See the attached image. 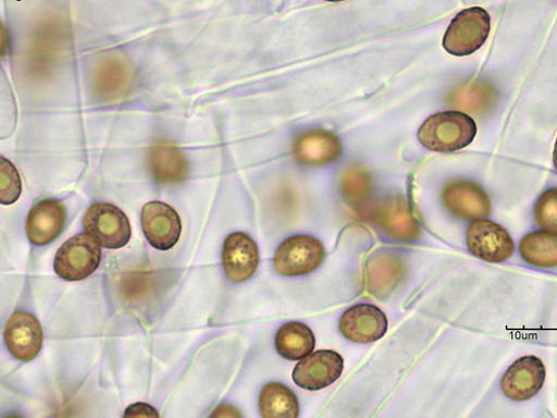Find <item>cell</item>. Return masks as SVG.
Returning a JSON list of instances; mask_svg holds the SVG:
<instances>
[{"mask_svg": "<svg viewBox=\"0 0 557 418\" xmlns=\"http://www.w3.org/2000/svg\"><path fill=\"white\" fill-rule=\"evenodd\" d=\"M476 134V122L469 114L446 111L429 118L418 131V139L429 150L446 153L466 149Z\"/></svg>", "mask_w": 557, "mask_h": 418, "instance_id": "obj_1", "label": "cell"}, {"mask_svg": "<svg viewBox=\"0 0 557 418\" xmlns=\"http://www.w3.org/2000/svg\"><path fill=\"white\" fill-rule=\"evenodd\" d=\"M491 33V16L481 8L458 13L448 26L443 46L447 53L462 58L478 52Z\"/></svg>", "mask_w": 557, "mask_h": 418, "instance_id": "obj_2", "label": "cell"}, {"mask_svg": "<svg viewBox=\"0 0 557 418\" xmlns=\"http://www.w3.org/2000/svg\"><path fill=\"white\" fill-rule=\"evenodd\" d=\"M102 259L101 245L88 234L69 239L58 251L55 272L67 282H79L99 268Z\"/></svg>", "mask_w": 557, "mask_h": 418, "instance_id": "obj_3", "label": "cell"}, {"mask_svg": "<svg viewBox=\"0 0 557 418\" xmlns=\"http://www.w3.org/2000/svg\"><path fill=\"white\" fill-rule=\"evenodd\" d=\"M87 234L108 249L125 247L132 236L129 220L116 206L106 202L92 205L84 217Z\"/></svg>", "mask_w": 557, "mask_h": 418, "instance_id": "obj_4", "label": "cell"}, {"mask_svg": "<svg viewBox=\"0 0 557 418\" xmlns=\"http://www.w3.org/2000/svg\"><path fill=\"white\" fill-rule=\"evenodd\" d=\"M326 253L318 239L300 235L284 242L277 248L273 266L278 274L300 276L313 272L322 262Z\"/></svg>", "mask_w": 557, "mask_h": 418, "instance_id": "obj_5", "label": "cell"}, {"mask_svg": "<svg viewBox=\"0 0 557 418\" xmlns=\"http://www.w3.org/2000/svg\"><path fill=\"white\" fill-rule=\"evenodd\" d=\"M467 241L475 257L491 263L504 262L516 253V244L509 232L487 219L473 221L468 230Z\"/></svg>", "mask_w": 557, "mask_h": 418, "instance_id": "obj_6", "label": "cell"}, {"mask_svg": "<svg viewBox=\"0 0 557 418\" xmlns=\"http://www.w3.org/2000/svg\"><path fill=\"white\" fill-rule=\"evenodd\" d=\"M442 200L450 214L466 221L487 219L492 211L486 192L478 183L468 180H455L446 184Z\"/></svg>", "mask_w": 557, "mask_h": 418, "instance_id": "obj_7", "label": "cell"}, {"mask_svg": "<svg viewBox=\"0 0 557 418\" xmlns=\"http://www.w3.org/2000/svg\"><path fill=\"white\" fill-rule=\"evenodd\" d=\"M344 358L334 351H318L302 358L293 371L294 382L307 391H320L343 374Z\"/></svg>", "mask_w": 557, "mask_h": 418, "instance_id": "obj_8", "label": "cell"}, {"mask_svg": "<svg viewBox=\"0 0 557 418\" xmlns=\"http://www.w3.org/2000/svg\"><path fill=\"white\" fill-rule=\"evenodd\" d=\"M546 380V368L540 357L527 355L508 367L502 379L505 396L516 402H525L536 396Z\"/></svg>", "mask_w": 557, "mask_h": 418, "instance_id": "obj_9", "label": "cell"}, {"mask_svg": "<svg viewBox=\"0 0 557 418\" xmlns=\"http://www.w3.org/2000/svg\"><path fill=\"white\" fill-rule=\"evenodd\" d=\"M339 331L350 342L369 344L382 340L388 331V320L382 309L359 304L344 312Z\"/></svg>", "mask_w": 557, "mask_h": 418, "instance_id": "obj_10", "label": "cell"}, {"mask_svg": "<svg viewBox=\"0 0 557 418\" xmlns=\"http://www.w3.org/2000/svg\"><path fill=\"white\" fill-rule=\"evenodd\" d=\"M405 275V260L393 251L380 250L367 260L366 288L371 296L385 299L400 285Z\"/></svg>", "mask_w": 557, "mask_h": 418, "instance_id": "obj_11", "label": "cell"}, {"mask_svg": "<svg viewBox=\"0 0 557 418\" xmlns=\"http://www.w3.org/2000/svg\"><path fill=\"white\" fill-rule=\"evenodd\" d=\"M141 223L146 238L158 250L172 249L181 237V218L176 210L164 202L147 204L143 209Z\"/></svg>", "mask_w": 557, "mask_h": 418, "instance_id": "obj_12", "label": "cell"}, {"mask_svg": "<svg viewBox=\"0 0 557 418\" xmlns=\"http://www.w3.org/2000/svg\"><path fill=\"white\" fill-rule=\"evenodd\" d=\"M222 262L228 281L237 284L249 281L259 266L256 242L245 232L231 234L223 245Z\"/></svg>", "mask_w": 557, "mask_h": 418, "instance_id": "obj_13", "label": "cell"}, {"mask_svg": "<svg viewBox=\"0 0 557 418\" xmlns=\"http://www.w3.org/2000/svg\"><path fill=\"white\" fill-rule=\"evenodd\" d=\"M66 209L54 199L36 204L26 220V235L36 246H45L57 241L65 226Z\"/></svg>", "mask_w": 557, "mask_h": 418, "instance_id": "obj_14", "label": "cell"}, {"mask_svg": "<svg viewBox=\"0 0 557 418\" xmlns=\"http://www.w3.org/2000/svg\"><path fill=\"white\" fill-rule=\"evenodd\" d=\"M4 339L15 358L30 361L37 357L42 346L40 322L29 312H15L7 323Z\"/></svg>", "mask_w": 557, "mask_h": 418, "instance_id": "obj_15", "label": "cell"}, {"mask_svg": "<svg viewBox=\"0 0 557 418\" xmlns=\"http://www.w3.org/2000/svg\"><path fill=\"white\" fill-rule=\"evenodd\" d=\"M343 153V145L337 135L324 130L302 133L295 143L296 160L308 167H321L335 162Z\"/></svg>", "mask_w": 557, "mask_h": 418, "instance_id": "obj_16", "label": "cell"}, {"mask_svg": "<svg viewBox=\"0 0 557 418\" xmlns=\"http://www.w3.org/2000/svg\"><path fill=\"white\" fill-rule=\"evenodd\" d=\"M376 219L386 234L400 243H413L421 235V226L403 197L386 199L376 210Z\"/></svg>", "mask_w": 557, "mask_h": 418, "instance_id": "obj_17", "label": "cell"}, {"mask_svg": "<svg viewBox=\"0 0 557 418\" xmlns=\"http://www.w3.org/2000/svg\"><path fill=\"white\" fill-rule=\"evenodd\" d=\"M150 170L160 183H180L189 175V162L182 151L170 145L159 144L148 156Z\"/></svg>", "mask_w": 557, "mask_h": 418, "instance_id": "obj_18", "label": "cell"}, {"mask_svg": "<svg viewBox=\"0 0 557 418\" xmlns=\"http://www.w3.org/2000/svg\"><path fill=\"white\" fill-rule=\"evenodd\" d=\"M278 355L288 360H299L312 353L315 339L306 323L292 321L278 329L274 337Z\"/></svg>", "mask_w": 557, "mask_h": 418, "instance_id": "obj_19", "label": "cell"}, {"mask_svg": "<svg viewBox=\"0 0 557 418\" xmlns=\"http://www.w3.org/2000/svg\"><path fill=\"white\" fill-rule=\"evenodd\" d=\"M520 254L533 267L556 268L557 232L544 229L530 232L520 243Z\"/></svg>", "mask_w": 557, "mask_h": 418, "instance_id": "obj_20", "label": "cell"}, {"mask_svg": "<svg viewBox=\"0 0 557 418\" xmlns=\"http://www.w3.org/2000/svg\"><path fill=\"white\" fill-rule=\"evenodd\" d=\"M259 408L264 418H297L300 413L297 396L282 383H269L263 388Z\"/></svg>", "mask_w": 557, "mask_h": 418, "instance_id": "obj_21", "label": "cell"}, {"mask_svg": "<svg viewBox=\"0 0 557 418\" xmlns=\"http://www.w3.org/2000/svg\"><path fill=\"white\" fill-rule=\"evenodd\" d=\"M495 91L484 82H473L453 93L451 106L456 109L480 114L493 106Z\"/></svg>", "mask_w": 557, "mask_h": 418, "instance_id": "obj_22", "label": "cell"}, {"mask_svg": "<svg viewBox=\"0 0 557 418\" xmlns=\"http://www.w3.org/2000/svg\"><path fill=\"white\" fill-rule=\"evenodd\" d=\"M341 188L345 200L352 207L359 208L371 195V177L367 170L360 167L348 169L342 176Z\"/></svg>", "mask_w": 557, "mask_h": 418, "instance_id": "obj_23", "label": "cell"}, {"mask_svg": "<svg viewBox=\"0 0 557 418\" xmlns=\"http://www.w3.org/2000/svg\"><path fill=\"white\" fill-rule=\"evenodd\" d=\"M22 194V180L14 164L0 158V202L4 206L15 204Z\"/></svg>", "mask_w": 557, "mask_h": 418, "instance_id": "obj_24", "label": "cell"}, {"mask_svg": "<svg viewBox=\"0 0 557 418\" xmlns=\"http://www.w3.org/2000/svg\"><path fill=\"white\" fill-rule=\"evenodd\" d=\"M534 216L540 228L557 232V188L545 192L539 198Z\"/></svg>", "mask_w": 557, "mask_h": 418, "instance_id": "obj_25", "label": "cell"}, {"mask_svg": "<svg viewBox=\"0 0 557 418\" xmlns=\"http://www.w3.org/2000/svg\"><path fill=\"white\" fill-rule=\"evenodd\" d=\"M127 77L126 70L119 62L109 64L103 69L98 84L103 97H119L123 88L126 87Z\"/></svg>", "mask_w": 557, "mask_h": 418, "instance_id": "obj_26", "label": "cell"}, {"mask_svg": "<svg viewBox=\"0 0 557 418\" xmlns=\"http://www.w3.org/2000/svg\"><path fill=\"white\" fill-rule=\"evenodd\" d=\"M159 413L154 407L145 403H137L129 406L124 414V417H159Z\"/></svg>", "mask_w": 557, "mask_h": 418, "instance_id": "obj_27", "label": "cell"}, {"mask_svg": "<svg viewBox=\"0 0 557 418\" xmlns=\"http://www.w3.org/2000/svg\"><path fill=\"white\" fill-rule=\"evenodd\" d=\"M216 416H220V417H242L243 414H240L238 411L237 408H235L234 406H231V405H221L214 414H212V417H216Z\"/></svg>", "mask_w": 557, "mask_h": 418, "instance_id": "obj_28", "label": "cell"}, {"mask_svg": "<svg viewBox=\"0 0 557 418\" xmlns=\"http://www.w3.org/2000/svg\"><path fill=\"white\" fill-rule=\"evenodd\" d=\"M553 161H554L555 170L557 172V138H556L554 153H553Z\"/></svg>", "mask_w": 557, "mask_h": 418, "instance_id": "obj_29", "label": "cell"}, {"mask_svg": "<svg viewBox=\"0 0 557 418\" xmlns=\"http://www.w3.org/2000/svg\"><path fill=\"white\" fill-rule=\"evenodd\" d=\"M326 2L339 3V2H344V0H326Z\"/></svg>", "mask_w": 557, "mask_h": 418, "instance_id": "obj_30", "label": "cell"}]
</instances>
